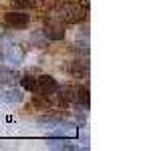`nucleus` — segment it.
<instances>
[{
  "label": "nucleus",
  "instance_id": "f257e3e1",
  "mask_svg": "<svg viewBox=\"0 0 145 151\" xmlns=\"http://www.w3.org/2000/svg\"><path fill=\"white\" fill-rule=\"evenodd\" d=\"M55 18H59L62 24H79L85 20V16H87V10H85L81 4H71V2H62L59 4L55 10Z\"/></svg>",
  "mask_w": 145,
  "mask_h": 151
},
{
  "label": "nucleus",
  "instance_id": "f03ea898",
  "mask_svg": "<svg viewBox=\"0 0 145 151\" xmlns=\"http://www.w3.org/2000/svg\"><path fill=\"white\" fill-rule=\"evenodd\" d=\"M4 20H6V24L12 26V28H26V26L30 24V16L24 10H10L4 16Z\"/></svg>",
  "mask_w": 145,
  "mask_h": 151
},
{
  "label": "nucleus",
  "instance_id": "7ed1b4c3",
  "mask_svg": "<svg viewBox=\"0 0 145 151\" xmlns=\"http://www.w3.org/2000/svg\"><path fill=\"white\" fill-rule=\"evenodd\" d=\"M45 36L48 40H62L65 38V24L57 22V20H50V22L45 26Z\"/></svg>",
  "mask_w": 145,
  "mask_h": 151
},
{
  "label": "nucleus",
  "instance_id": "20e7f679",
  "mask_svg": "<svg viewBox=\"0 0 145 151\" xmlns=\"http://www.w3.org/2000/svg\"><path fill=\"white\" fill-rule=\"evenodd\" d=\"M57 89H59V85H57V79L55 77H50V75L38 77V91L42 95H55Z\"/></svg>",
  "mask_w": 145,
  "mask_h": 151
},
{
  "label": "nucleus",
  "instance_id": "39448f33",
  "mask_svg": "<svg viewBox=\"0 0 145 151\" xmlns=\"http://www.w3.org/2000/svg\"><path fill=\"white\" fill-rule=\"evenodd\" d=\"M4 57H6L8 63L18 65V63L22 60V57H24V50H22L20 45H8V47H6V52H4Z\"/></svg>",
  "mask_w": 145,
  "mask_h": 151
},
{
  "label": "nucleus",
  "instance_id": "423d86ee",
  "mask_svg": "<svg viewBox=\"0 0 145 151\" xmlns=\"http://www.w3.org/2000/svg\"><path fill=\"white\" fill-rule=\"evenodd\" d=\"M20 85H22V89L30 91V93H38V79L32 75H24L20 79Z\"/></svg>",
  "mask_w": 145,
  "mask_h": 151
},
{
  "label": "nucleus",
  "instance_id": "0eeeda50",
  "mask_svg": "<svg viewBox=\"0 0 145 151\" xmlns=\"http://www.w3.org/2000/svg\"><path fill=\"white\" fill-rule=\"evenodd\" d=\"M75 103L89 107V89L87 87H75Z\"/></svg>",
  "mask_w": 145,
  "mask_h": 151
},
{
  "label": "nucleus",
  "instance_id": "6e6552de",
  "mask_svg": "<svg viewBox=\"0 0 145 151\" xmlns=\"http://www.w3.org/2000/svg\"><path fill=\"white\" fill-rule=\"evenodd\" d=\"M16 79H18L16 70L0 69V83H8V85H12V83H16Z\"/></svg>",
  "mask_w": 145,
  "mask_h": 151
},
{
  "label": "nucleus",
  "instance_id": "1a4fd4ad",
  "mask_svg": "<svg viewBox=\"0 0 145 151\" xmlns=\"http://www.w3.org/2000/svg\"><path fill=\"white\" fill-rule=\"evenodd\" d=\"M87 70H89V65H87V63L83 65V60H77V63L71 67V73L77 77V79H81L83 75H87Z\"/></svg>",
  "mask_w": 145,
  "mask_h": 151
},
{
  "label": "nucleus",
  "instance_id": "9d476101",
  "mask_svg": "<svg viewBox=\"0 0 145 151\" xmlns=\"http://www.w3.org/2000/svg\"><path fill=\"white\" fill-rule=\"evenodd\" d=\"M4 99L10 101V103H20V101H22V95H20L18 89H8V91L4 93Z\"/></svg>",
  "mask_w": 145,
  "mask_h": 151
},
{
  "label": "nucleus",
  "instance_id": "9b49d317",
  "mask_svg": "<svg viewBox=\"0 0 145 151\" xmlns=\"http://www.w3.org/2000/svg\"><path fill=\"white\" fill-rule=\"evenodd\" d=\"M12 4H14V8H18V10H28V8H32V4H30L28 0H12Z\"/></svg>",
  "mask_w": 145,
  "mask_h": 151
},
{
  "label": "nucleus",
  "instance_id": "f8f14e48",
  "mask_svg": "<svg viewBox=\"0 0 145 151\" xmlns=\"http://www.w3.org/2000/svg\"><path fill=\"white\" fill-rule=\"evenodd\" d=\"M48 147H52V149H75V145L65 143V141H60V143H48Z\"/></svg>",
  "mask_w": 145,
  "mask_h": 151
},
{
  "label": "nucleus",
  "instance_id": "ddd939ff",
  "mask_svg": "<svg viewBox=\"0 0 145 151\" xmlns=\"http://www.w3.org/2000/svg\"><path fill=\"white\" fill-rule=\"evenodd\" d=\"M79 4L83 6L85 10H89V4H91V0H79Z\"/></svg>",
  "mask_w": 145,
  "mask_h": 151
},
{
  "label": "nucleus",
  "instance_id": "4468645a",
  "mask_svg": "<svg viewBox=\"0 0 145 151\" xmlns=\"http://www.w3.org/2000/svg\"><path fill=\"white\" fill-rule=\"evenodd\" d=\"M28 2H30V4H32V6H34L36 2H38V0H28Z\"/></svg>",
  "mask_w": 145,
  "mask_h": 151
}]
</instances>
